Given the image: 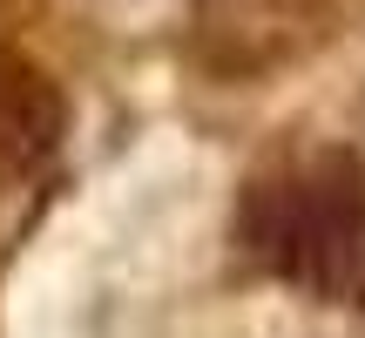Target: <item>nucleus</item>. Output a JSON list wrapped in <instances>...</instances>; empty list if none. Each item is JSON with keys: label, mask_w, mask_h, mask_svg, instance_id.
Listing matches in <instances>:
<instances>
[{"label": "nucleus", "mask_w": 365, "mask_h": 338, "mask_svg": "<svg viewBox=\"0 0 365 338\" xmlns=\"http://www.w3.org/2000/svg\"><path fill=\"white\" fill-rule=\"evenodd\" d=\"M244 250L331 304L365 298V163L345 149L277 163L244 196Z\"/></svg>", "instance_id": "f257e3e1"}]
</instances>
